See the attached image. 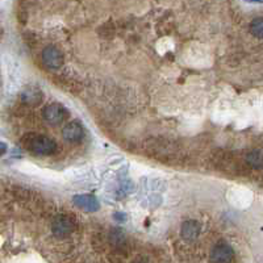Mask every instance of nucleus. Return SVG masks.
Returning a JSON list of instances; mask_svg holds the SVG:
<instances>
[{
    "label": "nucleus",
    "mask_w": 263,
    "mask_h": 263,
    "mask_svg": "<svg viewBox=\"0 0 263 263\" xmlns=\"http://www.w3.org/2000/svg\"><path fill=\"white\" fill-rule=\"evenodd\" d=\"M25 146L28 150L37 155H50L57 149V143L46 136L33 134L25 140Z\"/></svg>",
    "instance_id": "1"
},
{
    "label": "nucleus",
    "mask_w": 263,
    "mask_h": 263,
    "mask_svg": "<svg viewBox=\"0 0 263 263\" xmlns=\"http://www.w3.org/2000/svg\"><path fill=\"white\" fill-rule=\"evenodd\" d=\"M75 229V220L71 218L70 216H58L53 220L51 224V232L54 234L55 237L63 238L70 236Z\"/></svg>",
    "instance_id": "2"
},
{
    "label": "nucleus",
    "mask_w": 263,
    "mask_h": 263,
    "mask_svg": "<svg viewBox=\"0 0 263 263\" xmlns=\"http://www.w3.org/2000/svg\"><path fill=\"white\" fill-rule=\"evenodd\" d=\"M67 116H69V111L59 103H53L44 108V119L51 125H58L66 120Z\"/></svg>",
    "instance_id": "3"
},
{
    "label": "nucleus",
    "mask_w": 263,
    "mask_h": 263,
    "mask_svg": "<svg viewBox=\"0 0 263 263\" xmlns=\"http://www.w3.org/2000/svg\"><path fill=\"white\" fill-rule=\"evenodd\" d=\"M42 61L50 69H58L63 63L62 51L57 49L55 46H48L42 51Z\"/></svg>",
    "instance_id": "4"
},
{
    "label": "nucleus",
    "mask_w": 263,
    "mask_h": 263,
    "mask_svg": "<svg viewBox=\"0 0 263 263\" xmlns=\"http://www.w3.org/2000/svg\"><path fill=\"white\" fill-rule=\"evenodd\" d=\"M72 203L86 212H96L100 208L99 200L92 195H75L72 197Z\"/></svg>",
    "instance_id": "5"
},
{
    "label": "nucleus",
    "mask_w": 263,
    "mask_h": 263,
    "mask_svg": "<svg viewBox=\"0 0 263 263\" xmlns=\"http://www.w3.org/2000/svg\"><path fill=\"white\" fill-rule=\"evenodd\" d=\"M234 259V250L228 243H218L213 247L211 261L213 262H230Z\"/></svg>",
    "instance_id": "6"
},
{
    "label": "nucleus",
    "mask_w": 263,
    "mask_h": 263,
    "mask_svg": "<svg viewBox=\"0 0 263 263\" xmlns=\"http://www.w3.org/2000/svg\"><path fill=\"white\" fill-rule=\"evenodd\" d=\"M62 136L69 142H80L84 137L83 126L78 121L69 122L66 126H63Z\"/></svg>",
    "instance_id": "7"
},
{
    "label": "nucleus",
    "mask_w": 263,
    "mask_h": 263,
    "mask_svg": "<svg viewBox=\"0 0 263 263\" xmlns=\"http://www.w3.org/2000/svg\"><path fill=\"white\" fill-rule=\"evenodd\" d=\"M201 225L196 220H187L182 224V237L187 241H192L195 238H197V236L200 234Z\"/></svg>",
    "instance_id": "8"
},
{
    "label": "nucleus",
    "mask_w": 263,
    "mask_h": 263,
    "mask_svg": "<svg viewBox=\"0 0 263 263\" xmlns=\"http://www.w3.org/2000/svg\"><path fill=\"white\" fill-rule=\"evenodd\" d=\"M246 162L247 165L253 168H262V150L261 149H255V150L250 151L246 155Z\"/></svg>",
    "instance_id": "9"
},
{
    "label": "nucleus",
    "mask_w": 263,
    "mask_h": 263,
    "mask_svg": "<svg viewBox=\"0 0 263 263\" xmlns=\"http://www.w3.org/2000/svg\"><path fill=\"white\" fill-rule=\"evenodd\" d=\"M23 99L26 101V103H38V101L41 100V92L37 91V90H34V88H30L25 94H23Z\"/></svg>",
    "instance_id": "10"
},
{
    "label": "nucleus",
    "mask_w": 263,
    "mask_h": 263,
    "mask_svg": "<svg viewBox=\"0 0 263 263\" xmlns=\"http://www.w3.org/2000/svg\"><path fill=\"white\" fill-rule=\"evenodd\" d=\"M250 32L254 34L255 37L262 38L263 36V20L259 17V19H255L253 23L250 24Z\"/></svg>",
    "instance_id": "11"
},
{
    "label": "nucleus",
    "mask_w": 263,
    "mask_h": 263,
    "mask_svg": "<svg viewBox=\"0 0 263 263\" xmlns=\"http://www.w3.org/2000/svg\"><path fill=\"white\" fill-rule=\"evenodd\" d=\"M5 151H7V145H5L4 142H0V157L4 155Z\"/></svg>",
    "instance_id": "12"
},
{
    "label": "nucleus",
    "mask_w": 263,
    "mask_h": 263,
    "mask_svg": "<svg viewBox=\"0 0 263 263\" xmlns=\"http://www.w3.org/2000/svg\"><path fill=\"white\" fill-rule=\"evenodd\" d=\"M247 1H255V3H262V0H247Z\"/></svg>",
    "instance_id": "13"
}]
</instances>
